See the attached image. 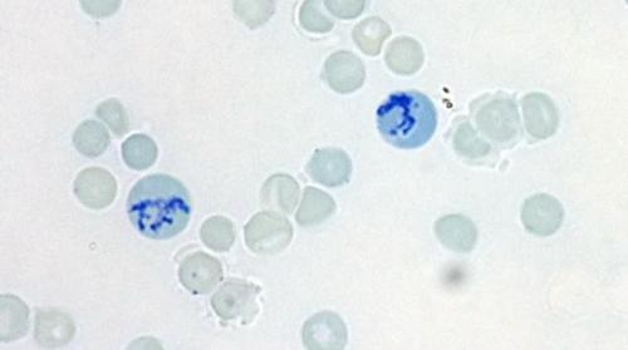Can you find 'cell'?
<instances>
[{
  "label": "cell",
  "mask_w": 628,
  "mask_h": 350,
  "mask_svg": "<svg viewBox=\"0 0 628 350\" xmlns=\"http://www.w3.org/2000/svg\"><path fill=\"white\" fill-rule=\"evenodd\" d=\"M131 224L142 236L168 240L189 224L191 200L188 190L169 175H150L137 182L127 199Z\"/></svg>",
  "instance_id": "6da1fadb"
},
{
  "label": "cell",
  "mask_w": 628,
  "mask_h": 350,
  "mask_svg": "<svg viewBox=\"0 0 628 350\" xmlns=\"http://www.w3.org/2000/svg\"><path fill=\"white\" fill-rule=\"evenodd\" d=\"M438 126L433 101L416 91L396 92L377 110V127L387 144L414 150L428 144Z\"/></svg>",
  "instance_id": "7a4b0ae2"
},
{
  "label": "cell",
  "mask_w": 628,
  "mask_h": 350,
  "mask_svg": "<svg viewBox=\"0 0 628 350\" xmlns=\"http://www.w3.org/2000/svg\"><path fill=\"white\" fill-rule=\"evenodd\" d=\"M475 123L484 136L499 145H513L522 136L517 103L508 96H488L475 102Z\"/></svg>",
  "instance_id": "3957f363"
},
{
  "label": "cell",
  "mask_w": 628,
  "mask_h": 350,
  "mask_svg": "<svg viewBox=\"0 0 628 350\" xmlns=\"http://www.w3.org/2000/svg\"><path fill=\"white\" fill-rule=\"evenodd\" d=\"M293 239V226L277 213H259L245 226V243L258 255H276Z\"/></svg>",
  "instance_id": "277c9868"
},
{
  "label": "cell",
  "mask_w": 628,
  "mask_h": 350,
  "mask_svg": "<svg viewBox=\"0 0 628 350\" xmlns=\"http://www.w3.org/2000/svg\"><path fill=\"white\" fill-rule=\"evenodd\" d=\"M260 290L258 285L244 280H229L212 298L214 312L220 319L240 320L242 324H249L258 314L257 297Z\"/></svg>",
  "instance_id": "5b68a950"
},
{
  "label": "cell",
  "mask_w": 628,
  "mask_h": 350,
  "mask_svg": "<svg viewBox=\"0 0 628 350\" xmlns=\"http://www.w3.org/2000/svg\"><path fill=\"white\" fill-rule=\"evenodd\" d=\"M223 275L222 263L201 251L186 256L179 268L180 283L196 295L212 292L222 282Z\"/></svg>",
  "instance_id": "8992f818"
},
{
  "label": "cell",
  "mask_w": 628,
  "mask_h": 350,
  "mask_svg": "<svg viewBox=\"0 0 628 350\" xmlns=\"http://www.w3.org/2000/svg\"><path fill=\"white\" fill-rule=\"evenodd\" d=\"M564 209L556 197L538 194L529 197L522 207V223L529 233L552 236L563 224Z\"/></svg>",
  "instance_id": "52a82bcc"
},
{
  "label": "cell",
  "mask_w": 628,
  "mask_h": 350,
  "mask_svg": "<svg viewBox=\"0 0 628 350\" xmlns=\"http://www.w3.org/2000/svg\"><path fill=\"white\" fill-rule=\"evenodd\" d=\"M73 190L77 199L88 209L102 210L115 201L117 182L109 171L90 167L78 174Z\"/></svg>",
  "instance_id": "ba28073f"
},
{
  "label": "cell",
  "mask_w": 628,
  "mask_h": 350,
  "mask_svg": "<svg viewBox=\"0 0 628 350\" xmlns=\"http://www.w3.org/2000/svg\"><path fill=\"white\" fill-rule=\"evenodd\" d=\"M323 78L333 91L348 95L363 86L366 80V68L361 59L351 52L340 51L328 57Z\"/></svg>",
  "instance_id": "9c48e42d"
},
{
  "label": "cell",
  "mask_w": 628,
  "mask_h": 350,
  "mask_svg": "<svg viewBox=\"0 0 628 350\" xmlns=\"http://www.w3.org/2000/svg\"><path fill=\"white\" fill-rule=\"evenodd\" d=\"M303 344L314 350L343 349L347 344L346 324L335 313L314 315L304 324Z\"/></svg>",
  "instance_id": "30bf717a"
},
{
  "label": "cell",
  "mask_w": 628,
  "mask_h": 350,
  "mask_svg": "<svg viewBox=\"0 0 628 350\" xmlns=\"http://www.w3.org/2000/svg\"><path fill=\"white\" fill-rule=\"evenodd\" d=\"M307 174L318 184L327 187L342 186L351 179L352 161L340 149H320L314 152L308 162Z\"/></svg>",
  "instance_id": "8fae6325"
},
{
  "label": "cell",
  "mask_w": 628,
  "mask_h": 350,
  "mask_svg": "<svg viewBox=\"0 0 628 350\" xmlns=\"http://www.w3.org/2000/svg\"><path fill=\"white\" fill-rule=\"evenodd\" d=\"M527 132L536 140H547L557 132L558 110L552 98L544 93H529L522 100Z\"/></svg>",
  "instance_id": "7c38bea8"
},
{
  "label": "cell",
  "mask_w": 628,
  "mask_h": 350,
  "mask_svg": "<svg viewBox=\"0 0 628 350\" xmlns=\"http://www.w3.org/2000/svg\"><path fill=\"white\" fill-rule=\"evenodd\" d=\"M75 332V323L67 313L60 310H43L37 314L34 335L41 348L66 347L75 337Z\"/></svg>",
  "instance_id": "4fadbf2b"
},
{
  "label": "cell",
  "mask_w": 628,
  "mask_h": 350,
  "mask_svg": "<svg viewBox=\"0 0 628 350\" xmlns=\"http://www.w3.org/2000/svg\"><path fill=\"white\" fill-rule=\"evenodd\" d=\"M435 233L440 243L456 253H469L478 241L477 226L463 215H448L436 221Z\"/></svg>",
  "instance_id": "5bb4252c"
},
{
  "label": "cell",
  "mask_w": 628,
  "mask_h": 350,
  "mask_svg": "<svg viewBox=\"0 0 628 350\" xmlns=\"http://www.w3.org/2000/svg\"><path fill=\"white\" fill-rule=\"evenodd\" d=\"M385 61L396 75H415L425 62L423 46L411 37L396 38L387 48Z\"/></svg>",
  "instance_id": "9a60e30c"
},
{
  "label": "cell",
  "mask_w": 628,
  "mask_h": 350,
  "mask_svg": "<svg viewBox=\"0 0 628 350\" xmlns=\"http://www.w3.org/2000/svg\"><path fill=\"white\" fill-rule=\"evenodd\" d=\"M299 199V185L292 176L273 175L269 177L262 189V202L272 210L292 214Z\"/></svg>",
  "instance_id": "2e32d148"
},
{
  "label": "cell",
  "mask_w": 628,
  "mask_h": 350,
  "mask_svg": "<svg viewBox=\"0 0 628 350\" xmlns=\"http://www.w3.org/2000/svg\"><path fill=\"white\" fill-rule=\"evenodd\" d=\"M336 211V202L326 192L307 187L297 213V223L304 228L325 223Z\"/></svg>",
  "instance_id": "e0dca14e"
},
{
  "label": "cell",
  "mask_w": 628,
  "mask_h": 350,
  "mask_svg": "<svg viewBox=\"0 0 628 350\" xmlns=\"http://www.w3.org/2000/svg\"><path fill=\"white\" fill-rule=\"evenodd\" d=\"M2 342H12L26 335L29 327L27 304L14 295H2Z\"/></svg>",
  "instance_id": "ac0fdd59"
},
{
  "label": "cell",
  "mask_w": 628,
  "mask_h": 350,
  "mask_svg": "<svg viewBox=\"0 0 628 350\" xmlns=\"http://www.w3.org/2000/svg\"><path fill=\"white\" fill-rule=\"evenodd\" d=\"M391 36V28L384 19L370 17L357 24L353 29V41L367 56H379L382 46Z\"/></svg>",
  "instance_id": "d6986e66"
},
{
  "label": "cell",
  "mask_w": 628,
  "mask_h": 350,
  "mask_svg": "<svg viewBox=\"0 0 628 350\" xmlns=\"http://www.w3.org/2000/svg\"><path fill=\"white\" fill-rule=\"evenodd\" d=\"M73 144L80 154L86 157H98L110 145V135L106 128L96 121L81 123L73 135Z\"/></svg>",
  "instance_id": "ffe728a7"
},
{
  "label": "cell",
  "mask_w": 628,
  "mask_h": 350,
  "mask_svg": "<svg viewBox=\"0 0 628 350\" xmlns=\"http://www.w3.org/2000/svg\"><path fill=\"white\" fill-rule=\"evenodd\" d=\"M157 146L155 141L146 135H134L122 145V159L132 170L144 171L150 169L157 160Z\"/></svg>",
  "instance_id": "44dd1931"
},
{
  "label": "cell",
  "mask_w": 628,
  "mask_h": 350,
  "mask_svg": "<svg viewBox=\"0 0 628 350\" xmlns=\"http://www.w3.org/2000/svg\"><path fill=\"white\" fill-rule=\"evenodd\" d=\"M200 236L210 250L225 253L235 243L234 225L224 216H213L201 226Z\"/></svg>",
  "instance_id": "7402d4cb"
},
{
  "label": "cell",
  "mask_w": 628,
  "mask_h": 350,
  "mask_svg": "<svg viewBox=\"0 0 628 350\" xmlns=\"http://www.w3.org/2000/svg\"><path fill=\"white\" fill-rule=\"evenodd\" d=\"M453 144L455 151L468 160H482L492 154V145L480 137L469 122H463L456 128Z\"/></svg>",
  "instance_id": "603a6c76"
},
{
  "label": "cell",
  "mask_w": 628,
  "mask_h": 350,
  "mask_svg": "<svg viewBox=\"0 0 628 350\" xmlns=\"http://www.w3.org/2000/svg\"><path fill=\"white\" fill-rule=\"evenodd\" d=\"M234 12L249 28H258L268 22L276 12V3L269 2H235Z\"/></svg>",
  "instance_id": "cb8c5ba5"
},
{
  "label": "cell",
  "mask_w": 628,
  "mask_h": 350,
  "mask_svg": "<svg viewBox=\"0 0 628 350\" xmlns=\"http://www.w3.org/2000/svg\"><path fill=\"white\" fill-rule=\"evenodd\" d=\"M96 115L101 118L116 136H124L129 131V117L124 106L117 100L102 102L97 107Z\"/></svg>",
  "instance_id": "d4e9b609"
},
{
  "label": "cell",
  "mask_w": 628,
  "mask_h": 350,
  "mask_svg": "<svg viewBox=\"0 0 628 350\" xmlns=\"http://www.w3.org/2000/svg\"><path fill=\"white\" fill-rule=\"evenodd\" d=\"M299 22L304 29L312 33H327L335 27L332 19L322 13L320 3L312 2V0L303 3L299 11Z\"/></svg>",
  "instance_id": "484cf974"
},
{
  "label": "cell",
  "mask_w": 628,
  "mask_h": 350,
  "mask_svg": "<svg viewBox=\"0 0 628 350\" xmlns=\"http://www.w3.org/2000/svg\"><path fill=\"white\" fill-rule=\"evenodd\" d=\"M325 4L333 16L342 19L357 18L361 16L366 8V2H363V0H360V2H355V0L353 2H331V0H327Z\"/></svg>",
  "instance_id": "4316f807"
},
{
  "label": "cell",
  "mask_w": 628,
  "mask_h": 350,
  "mask_svg": "<svg viewBox=\"0 0 628 350\" xmlns=\"http://www.w3.org/2000/svg\"><path fill=\"white\" fill-rule=\"evenodd\" d=\"M82 8L92 17H110L120 8L121 2H82Z\"/></svg>",
  "instance_id": "83f0119b"
}]
</instances>
